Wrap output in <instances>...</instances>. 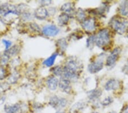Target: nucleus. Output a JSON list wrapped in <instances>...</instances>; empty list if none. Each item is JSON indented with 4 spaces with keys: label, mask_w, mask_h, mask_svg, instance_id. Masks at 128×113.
I'll return each mask as SVG.
<instances>
[{
    "label": "nucleus",
    "mask_w": 128,
    "mask_h": 113,
    "mask_svg": "<svg viewBox=\"0 0 128 113\" xmlns=\"http://www.w3.org/2000/svg\"><path fill=\"white\" fill-rule=\"evenodd\" d=\"M82 70V64L75 57H71L68 59L63 67V74L62 77L69 80L76 81L79 78L80 73Z\"/></svg>",
    "instance_id": "obj_1"
},
{
    "label": "nucleus",
    "mask_w": 128,
    "mask_h": 113,
    "mask_svg": "<svg viewBox=\"0 0 128 113\" xmlns=\"http://www.w3.org/2000/svg\"><path fill=\"white\" fill-rule=\"evenodd\" d=\"M110 33L107 29H101L96 36H94V42L99 48L104 47L108 45L110 41Z\"/></svg>",
    "instance_id": "obj_2"
},
{
    "label": "nucleus",
    "mask_w": 128,
    "mask_h": 113,
    "mask_svg": "<svg viewBox=\"0 0 128 113\" xmlns=\"http://www.w3.org/2000/svg\"><path fill=\"white\" fill-rule=\"evenodd\" d=\"M109 25L115 32L120 34L124 33L127 27V21L120 17H114L109 22Z\"/></svg>",
    "instance_id": "obj_3"
},
{
    "label": "nucleus",
    "mask_w": 128,
    "mask_h": 113,
    "mask_svg": "<svg viewBox=\"0 0 128 113\" xmlns=\"http://www.w3.org/2000/svg\"><path fill=\"white\" fill-rule=\"evenodd\" d=\"M10 14L18 16L20 14V12L18 9V6H15L8 3L3 4L0 5V14L4 17H6Z\"/></svg>",
    "instance_id": "obj_4"
},
{
    "label": "nucleus",
    "mask_w": 128,
    "mask_h": 113,
    "mask_svg": "<svg viewBox=\"0 0 128 113\" xmlns=\"http://www.w3.org/2000/svg\"><path fill=\"white\" fill-rule=\"evenodd\" d=\"M68 101L65 98L59 97L56 95H54L51 96L49 100V104L52 107L57 109H61V108L65 107L67 106Z\"/></svg>",
    "instance_id": "obj_5"
},
{
    "label": "nucleus",
    "mask_w": 128,
    "mask_h": 113,
    "mask_svg": "<svg viewBox=\"0 0 128 113\" xmlns=\"http://www.w3.org/2000/svg\"><path fill=\"white\" fill-rule=\"evenodd\" d=\"M104 63L102 58H98L96 60L92 61L89 64L88 70L91 74H96L102 70L104 67Z\"/></svg>",
    "instance_id": "obj_6"
},
{
    "label": "nucleus",
    "mask_w": 128,
    "mask_h": 113,
    "mask_svg": "<svg viewBox=\"0 0 128 113\" xmlns=\"http://www.w3.org/2000/svg\"><path fill=\"white\" fill-rule=\"evenodd\" d=\"M121 53V49L120 48H116L113 50L109 54L106 59V65L108 67H112L114 66L118 60L119 55Z\"/></svg>",
    "instance_id": "obj_7"
},
{
    "label": "nucleus",
    "mask_w": 128,
    "mask_h": 113,
    "mask_svg": "<svg viewBox=\"0 0 128 113\" xmlns=\"http://www.w3.org/2000/svg\"><path fill=\"white\" fill-rule=\"evenodd\" d=\"M59 29L53 24L47 25L42 29V33L47 37L56 36L59 34Z\"/></svg>",
    "instance_id": "obj_8"
},
{
    "label": "nucleus",
    "mask_w": 128,
    "mask_h": 113,
    "mask_svg": "<svg viewBox=\"0 0 128 113\" xmlns=\"http://www.w3.org/2000/svg\"><path fill=\"white\" fill-rule=\"evenodd\" d=\"M82 26L86 32L91 33L96 29V21L93 18L86 19L82 22Z\"/></svg>",
    "instance_id": "obj_9"
},
{
    "label": "nucleus",
    "mask_w": 128,
    "mask_h": 113,
    "mask_svg": "<svg viewBox=\"0 0 128 113\" xmlns=\"http://www.w3.org/2000/svg\"><path fill=\"white\" fill-rule=\"evenodd\" d=\"M59 87L62 91L65 93L68 94L72 90V86L71 85V81L65 78L64 77H61L59 81Z\"/></svg>",
    "instance_id": "obj_10"
},
{
    "label": "nucleus",
    "mask_w": 128,
    "mask_h": 113,
    "mask_svg": "<svg viewBox=\"0 0 128 113\" xmlns=\"http://www.w3.org/2000/svg\"><path fill=\"white\" fill-rule=\"evenodd\" d=\"M34 15L36 19L40 20H44L48 17V12L44 7L41 6V7L38 8L35 10Z\"/></svg>",
    "instance_id": "obj_11"
},
{
    "label": "nucleus",
    "mask_w": 128,
    "mask_h": 113,
    "mask_svg": "<svg viewBox=\"0 0 128 113\" xmlns=\"http://www.w3.org/2000/svg\"><path fill=\"white\" fill-rule=\"evenodd\" d=\"M120 82L118 80L114 78L109 79L104 85V88L106 91H114L116 90L120 87Z\"/></svg>",
    "instance_id": "obj_12"
},
{
    "label": "nucleus",
    "mask_w": 128,
    "mask_h": 113,
    "mask_svg": "<svg viewBox=\"0 0 128 113\" xmlns=\"http://www.w3.org/2000/svg\"><path fill=\"white\" fill-rule=\"evenodd\" d=\"M46 83L49 90L54 91L59 85V80L55 76H50L47 78Z\"/></svg>",
    "instance_id": "obj_13"
},
{
    "label": "nucleus",
    "mask_w": 128,
    "mask_h": 113,
    "mask_svg": "<svg viewBox=\"0 0 128 113\" xmlns=\"http://www.w3.org/2000/svg\"><path fill=\"white\" fill-rule=\"evenodd\" d=\"M60 10L62 12H63V13L67 14L70 16V17H71L72 13H74V10H75V8H74V5L72 3H67L64 4L62 6Z\"/></svg>",
    "instance_id": "obj_14"
},
{
    "label": "nucleus",
    "mask_w": 128,
    "mask_h": 113,
    "mask_svg": "<svg viewBox=\"0 0 128 113\" xmlns=\"http://www.w3.org/2000/svg\"><path fill=\"white\" fill-rule=\"evenodd\" d=\"M20 106L19 103L13 104H5L4 109L6 113H17L20 110Z\"/></svg>",
    "instance_id": "obj_15"
},
{
    "label": "nucleus",
    "mask_w": 128,
    "mask_h": 113,
    "mask_svg": "<svg viewBox=\"0 0 128 113\" xmlns=\"http://www.w3.org/2000/svg\"><path fill=\"white\" fill-rule=\"evenodd\" d=\"M102 95V90L98 89L90 90L88 92V97L92 101H95Z\"/></svg>",
    "instance_id": "obj_16"
},
{
    "label": "nucleus",
    "mask_w": 128,
    "mask_h": 113,
    "mask_svg": "<svg viewBox=\"0 0 128 113\" xmlns=\"http://www.w3.org/2000/svg\"><path fill=\"white\" fill-rule=\"evenodd\" d=\"M58 55V53H55L51 55L50 57H49L48 58L45 59L43 61V65L46 66L47 67H51L54 64L55 60H56V57Z\"/></svg>",
    "instance_id": "obj_17"
},
{
    "label": "nucleus",
    "mask_w": 128,
    "mask_h": 113,
    "mask_svg": "<svg viewBox=\"0 0 128 113\" xmlns=\"http://www.w3.org/2000/svg\"><path fill=\"white\" fill-rule=\"evenodd\" d=\"M120 14L123 16L128 15V1H125L122 2L118 7Z\"/></svg>",
    "instance_id": "obj_18"
},
{
    "label": "nucleus",
    "mask_w": 128,
    "mask_h": 113,
    "mask_svg": "<svg viewBox=\"0 0 128 113\" xmlns=\"http://www.w3.org/2000/svg\"><path fill=\"white\" fill-rule=\"evenodd\" d=\"M70 16L67 14L62 13L58 17V24L60 26L66 25L70 20Z\"/></svg>",
    "instance_id": "obj_19"
},
{
    "label": "nucleus",
    "mask_w": 128,
    "mask_h": 113,
    "mask_svg": "<svg viewBox=\"0 0 128 113\" xmlns=\"http://www.w3.org/2000/svg\"><path fill=\"white\" fill-rule=\"evenodd\" d=\"M19 51H20L19 46H17V45H15V46L11 47V48H9L8 50H5L4 51V53L9 55V56L10 57V56H14V55L17 54L18 52H19Z\"/></svg>",
    "instance_id": "obj_20"
},
{
    "label": "nucleus",
    "mask_w": 128,
    "mask_h": 113,
    "mask_svg": "<svg viewBox=\"0 0 128 113\" xmlns=\"http://www.w3.org/2000/svg\"><path fill=\"white\" fill-rule=\"evenodd\" d=\"M76 17L79 21L82 22L83 21L86 19V14L85 12L84 11L83 9L79 8V9L77 10V12H76Z\"/></svg>",
    "instance_id": "obj_21"
},
{
    "label": "nucleus",
    "mask_w": 128,
    "mask_h": 113,
    "mask_svg": "<svg viewBox=\"0 0 128 113\" xmlns=\"http://www.w3.org/2000/svg\"><path fill=\"white\" fill-rule=\"evenodd\" d=\"M58 46L59 47V49L62 51H64L67 49L68 44L67 41L65 38H61L57 42Z\"/></svg>",
    "instance_id": "obj_22"
},
{
    "label": "nucleus",
    "mask_w": 128,
    "mask_h": 113,
    "mask_svg": "<svg viewBox=\"0 0 128 113\" xmlns=\"http://www.w3.org/2000/svg\"><path fill=\"white\" fill-rule=\"evenodd\" d=\"M20 77V75L19 73H18V72L16 71H14L9 77V79H8V82H9L10 83L12 84L16 83V82L18 81V80L19 79Z\"/></svg>",
    "instance_id": "obj_23"
},
{
    "label": "nucleus",
    "mask_w": 128,
    "mask_h": 113,
    "mask_svg": "<svg viewBox=\"0 0 128 113\" xmlns=\"http://www.w3.org/2000/svg\"><path fill=\"white\" fill-rule=\"evenodd\" d=\"M52 72L55 75L62 77L63 74V68L60 66H56L52 69Z\"/></svg>",
    "instance_id": "obj_24"
},
{
    "label": "nucleus",
    "mask_w": 128,
    "mask_h": 113,
    "mask_svg": "<svg viewBox=\"0 0 128 113\" xmlns=\"http://www.w3.org/2000/svg\"><path fill=\"white\" fill-rule=\"evenodd\" d=\"M86 104L84 102H79L76 103L72 107L71 111H75L77 110H82L86 107Z\"/></svg>",
    "instance_id": "obj_25"
},
{
    "label": "nucleus",
    "mask_w": 128,
    "mask_h": 113,
    "mask_svg": "<svg viewBox=\"0 0 128 113\" xmlns=\"http://www.w3.org/2000/svg\"><path fill=\"white\" fill-rule=\"evenodd\" d=\"M10 57L9 55L4 53L1 56H0V64L2 66L6 65L9 62Z\"/></svg>",
    "instance_id": "obj_26"
},
{
    "label": "nucleus",
    "mask_w": 128,
    "mask_h": 113,
    "mask_svg": "<svg viewBox=\"0 0 128 113\" xmlns=\"http://www.w3.org/2000/svg\"><path fill=\"white\" fill-rule=\"evenodd\" d=\"M86 47L88 48L92 49L94 48V44H95L94 42V36H91L87 40H86Z\"/></svg>",
    "instance_id": "obj_27"
},
{
    "label": "nucleus",
    "mask_w": 128,
    "mask_h": 113,
    "mask_svg": "<svg viewBox=\"0 0 128 113\" xmlns=\"http://www.w3.org/2000/svg\"><path fill=\"white\" fill-rule=\"evenodd\" d=\"M112 102H113L112 98L108 96L105 98H104V100H103L102 102V105L104 106H108L109 105H110Z\"/></svg>",
    "instance_id": "obj_28"
},
{
    "label": "nucleus",
    "mask_w": 128,
    "mask_h": 113,
    "mask_svg": "<svg viewBox=\"0 0 128 113\" xmlns=\"http://www.w3.org/2000/svg\"><path fill=\"white\" fill-rule=\"evenodd\" d=\"M29 27L31 29V30L35 33H38L40 30V26L36 23H30Z\"/></svg>",
    "instance_id": "obj_29"
},
{
    "label": "nucleus",
    "mask_w": 128,
    "mask_h": 113,
    "mask_svg": "<svg viewBox=\"0 0 128 113\" xmlns=\"http://www.w3.org/2000/svg\"><path fill=\"white\" fill-rule=\"evenodd\" d=\"M32 18V14H31L30 12H24L23 14H22V18L25 21H28V20H30Z\"/></svg>",
    "instance_id": "obj_30"
},
{
    "label": "nucleus",
    "mask_w": 128,
    "mask_h": 113,
    "mask_svg": "<svg viewBox=\"0 0 128 113\" xmlns=\"http://www.w3.org/2000/svg\"><path fill=\"white\" fill-rule=\"evenodd\" d=\"M6 72L2 66H0V80H3L6 77Z\"/></svg>",
    "instance_id": "obj_31"
},
{
    "label": "nucleus",
    "mask_w": 128,
    "mask_h": 113,
    "mask_svg": "<svg viewBox=\"0 0 128 113\" xmlns=\"http://www.w3.org/2000/svg\"><path fill=\"white\" fill-rule=\"evenodd\" d=\"M2 43L4 44V46H5V50H8V49L12 47V42L10 41L4 39V40H2Z\"/></svg>",
    "instance_id": "obj_32"
},
{
    "label": "nucleus",
    "mask_w": 128,
    "mask_h": 113,
    "mask_svg": "<svg viewBox=\"0 0 128 113\" xmlns=\"http://www.w3.org/2000/svg\"><path fill=\"white\" fill-rule=\"evenodd\" d=\"M9 87V85L6 83L0 84V91H6Z\"/></svg>",
    "instance_id": "obj_33"
},
{
    "label": "nucleus",
    "mask_w": 128,
    "mask_h": 113,
    "mask_svg": "<svg viewBox=\"0 0 128 113\" xmlns=\"http://www.w3.org/2000/svg\"><path fill=\"white\" fill-rule=\"evenodd\" d=\"M40 4H42V7H44V6H48L49 5H50L51 4V1H42L40 2Z\"/></svg>",
    "instance_id": "obj_34"
},
{
    "label": "nucleus",
    "mask_w": 128,
    "mask_h": 113,
    "mask_svg": "<svg viewBox=\"0 0 128 113\" xmlns=\"http://www.w3.org/2000/svg\"><path fill=\"white\" fill-rule=\"evenodd\" d=\"M120 113H128V105L123 108Z\"/></svg>",
    "instance_id": "obj_35"
},
{
    "label": "nucleus",
    "mask_w": 128,
    "mask_h": 113,
    "mask_svg": "<svg viewBox=\"0 0 128 113\" xmlns=\"http://www.w3.org/2000/svg\"><path fill=\"white\" fill-rule=\"evenodd\" d=\"M55 113H65V112L63 111L62 110H60V109H59L58 110L56 111V112Z\"/></svg>",
    "instance_id": "obj_36"
},
{
    "label": "nucleus",
    "mask_w": 128,
    "mask_h": 113,
    "mask_svg": "<svg viewBox=\"0 0 128 113\" xmlns=\"http://www.w3.org/2000/svg\"><path fill=\"white\" fill-rule=\"evenodd\" d=\"M93 113H98V112H93Z\"/></svg>",
    "instance_id": "obj_37"
}]
</instances>
